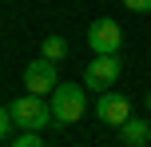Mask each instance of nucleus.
Masks as SVG:
<instances>
[{"label":"nucleus","instance_id":"nucleus-7","mask_svg":"<svg viewBox=\"0 0 151 147\" xmlns=\"http://www.w3.org/2000/svg\"><path fill=\"white\" fill-rule=\"evenodd\" d=\"M119 135H123V143L143 147V143H147V135H151V119H135V115H131L127 123L119 127Z\"/></svg>","mask_w":151,"mask_h":147},{"label":"nucleus","instance_id":"nucleus-5","mask_svg":"<svg viewBox=\"0 0 151 147\" xmlns=\"http://www.w3.org/2000/svg\"><path fill=\"white\" fill-rule=\"evenodd\" d=\"M119 80V56H96L83 72V87L88 92H111V84Z\"/></svg>","mask_w":151,"mask_h":147},{"label":"nucleus","instance_id":"nucleus-11","mask_svg":"<svg viewBox=\"0 0 151 147\" xmlns=\"http://www.w3.org/2000/svg\"><path fill=\"white\" fill-rule=\"evenodd\" d=\"M127 12H151V0H119Z\"/></svg>","mask_w":151,"mask_h":147},{"label":"nucleus","instance_id":"nucleus-4","mask_svg":"<svg viewBox=\"0 0 151 147\" xmlns=\"http://www.w3.org/2000/svg\"><path fill=\"white\" fill-rule=\"evenodd\" d=\"M56 87H60V80H56V60L40 56V60H32L28 68H24V92H32V95H52Z\"/></svg>","mask_w":151,"mask_h":147},{"label":"nucleus","instance_id":"nucleus-12","mask_svg":"<svg viewBox=\"0 0 151 147\" xmlns=\"http://www.w3.org/2000/svg\"><path fill=\"white\" fill-rule=\"evenodd\" d=\"M147 108H151V92H147Z\"/></svg>","mask_w":151,"mask_h":147},{"label":"nucleus","instance_id":"nucleus-6","mask_svg":"<svg viewBox=\"0 0 151 147\" xmlns=\"http://www.w3.org/2000/svg\"><path fill=\"white\" fill-rule=\"evenodd\" d=\"M96 119L107 127H123L131 119V100L127 95H115V92H99L96 100Z\"/></svg>","mask_w":151,"mask_h":147},{"label":"nucleus","instance_id":"nucleus-9","mask_svg":"<svg viewBox=\"0 0 151 147\" xmlns=\"http://www.w3.org/2000/svg\"><path fill=\"white\" fill-rule=\"evenodd\" d=\"M8 147H40V131H20L16 139H8Z\"/></svg>","mask_w":151,"mask_h":147},{"label":"nucleus","instance_id":"nucleus-8","mask_svg":"<svg viewBox=\"0 0 151 147\" xmlns=\"http://www.w3.org/2000/svg\"><path fill=\"white\" fill-rule=\"evenodd\" d=\"M40 52H44L48 60H56V64H60L64 56H68V40H64V36H48L44 44H40Z\"/></svg>","mask_w":151,"mask_h":147},{"label":"nucleus","instance_id":"nucleus-10","mask_svg":"<svg viewBox=\"0 0 151 147\" xmlns=\"http://www.w3.org/2000/svg\"><path fill=\"white\" fill-rule=\"evenodd\" d=\"M12 127H16V115H12V108H4L0 111V135H12Z\"/></svg>","mask_w":151,"mask_h":147},{"label":"nucleus","instance_id":"nucleus-3","mask_svg":"<svg viewBox=\"0 0 151 147\" xmlns=\"http://www.w3.org/2000/svg\"><path fill=\"white\" fill-rule=\"evenodd\" d=\"M88 44H91L96 56H115L119 44H123V28L115 20H107V16H99V20L88 24Z\"/></svg>","mask_w":151,"mask_h":147},{"label":"nucleus","instance_id":"nucleus-1","mask_svg":"<svg viewBox=\"0 0 151 147\" xmlns=\"http://www.w3.org/2000/svg\"><path fill=\"white\" fill-rule=\"evenodd\" d=\"M8 108H12L16 127H20V131H44V127L56 123V115H52V100H44V95L24 92L20 100H12Z\"/></svg>","mask_w":151,"mask_h":147},{"label":"nucleus","instance_id":"nucleus-2","mask_svg":"<svg viewBox=\"0 0 151 147\" xmlns=\"http://www.w3.org/2000/svg\"><path fill=\"white\" fill-rule=\"evenodd\" d=\"M88 111V95H83V84H60L52 92V115L56 127H68Z\"/></svg>","mask_w":151,"mask_h":147}]
</instances>
